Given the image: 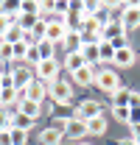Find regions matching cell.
<instances>
[{
    "instance_id": "cell-34",
    "label": "cell",
    "mask_w": 140,
    "mask_h": 145,
    "mask_svg": "<svg viewBox=\"0 0 140 145\" xmlns=\"http://www.w3.org/2000/svg\"><path fill=\"white\" fill-rule=\"evenodd\" d=\"M62 145H79V142H73V140H65V142H62Z\"/></svg>"
},
{
    "instance_id": "cell-36",
    "label": "cell",
    "mask_w": 140,
    "mask_h": 145,
    "mask_svg": "<svg viewBox=\"0 0 140 145\" xmlns=\"http://www.w3.org/2000/svg\"><path fill=\"white\" fill-rule=\"evenodd\" d=\"M137 59H140V53H137Z\"/></svg>"
},
{
    "instance_id": "cell-12",
    "label": "cell",
    "mask_w": 140,
    "mask_h": 145,
    "mask_svg": "<svg viewBox=\"0 0 140 145\" xmlns=\"http://www.w3.org/2000/svg\"><path fill=\"white\" fill-rule=\"evenodd\" d=\"M20 114H25V117H31V120H36L39 114H42V103H36V101H28V98H20Z\"/></svg>"
},
{
    "instance_id": "cell-17",
    "label": "cell",
    "mask_w": 140,
    "mask_h": 145,
    "mask_svg": "<svg viewBox=\"0 0 140 145\" xmlns=\"http://www.w3.org/2000/svg\"><path fill=\"white\" fill-rule=\"evenodd\" d=\"M87 134H90V137H101V134H106V117H104V114L92 117V120L87 123Z\"/></svg>"
},
{
    "instance_id": "cell-18",
    "label": "cell",
    "mask_w": 140,
    "mask_h": 145,
    "mask_svg": "<svg viewBox=\"0 0 140 145\" xmlns=\"http://www.w3.org/2000/svg\"><path fill=\"white\" fill-rule=\"evenodd\" d=\"M132 95H135V89L121 87V89L112 95V106H129V103H132Z\"/></svg>"
},
{
    "instance_id": "cell-25",
    "label": "cell",
    "mask_w": 140,
    "mask_h": 145,
    "mask_svg": "<svg viewBox=\"0 0 140 145\" xmlns=\"http://www.w3.org/2000/svg\"><path fill=\"white\" fill-rule=\"evenodd\" d=\"M36 22H39V17H36V14H20V20H17V25L22 28V31H25V34L34 28Z\"/></svg>"
},
{
    "instance_id": "cell-11",
    "label": "cell",
    "mask_w": 140,
    "mask_h": 145,
    "mask_svg": "<svg viewBox=\"0 0 140 145\" xmlns=\"http://www.w3.org/2000/svg\"><path fill=\"white\" fill-rule=\"evenodd\" d=\"M81 137H87V123H81V120L70 117V123H67V131H65V140H73V142H79Z\"/></svg>"
},
{
    "instance_id": "cell-16",
    "label": "cell",
    "mask_w": 140,
    "mask_h": 145,
    "mask_svg": "<svg viewBox=\"0 0 140 145\" xmlns=\"http://www.w3.org/2000/svg\"><path fill=\"white\" fill-rule=\"evenodd\" d=\"M112 61H115V48L106 39H101V45H98V64H112Z\"/></svg>"
},
{
    "instance_id": "cell-21",
    "label": "cell",
    "mask_w": 140,
    "mask_h": 145,
    "mask_svg": "<svg viewBox=\"0 0 140 145\" xmlns=\"http://www.w3.org/2000/svg\"><path fill=\"white\" fill-rule=\"evenodd\" d=\"M3 39H6L9 45H17V42H22V39H25V31H22L20 25H11V28L6 31V36H3Z\"/></svg>"
},
{
    "instance_id": "cell-2",
    "label": "cell",
    "mask_w": 140,
    "mask_h": 145,
    "mask_svg": "<svg viewBox=\"0 0 140 145\" xmlns=\"http://www.w3.org/2000/svg\"><path fill=\"white\" fill-rule=\"evenodd\" d=\"M95 87L106 95H115V92L121 89V78H118V70H112V67H104V70L95 72Z\"/></svg>"
},
{
    "instance_id": "cell-23",
    "label": "cell",
    "mask_w": 140,
    "mask_h": 145,
    "mask_svg": "<svg viewBox=\"0 0 140 145\" xmlns=\"http://www.w3.org/2000/svg\"><path fill=\"white\" fill-rule=\"evenodd\" d=\"M31 48H34V45H31V42H25V39L17 42V45H14V61H25V56H28Z\"/></svg>"
},
{
    "instance_id": "cell-31",
    "label": "cell",
    "mask_w": 140,
    "mask_h": 145,
    "mask_svg": "<svg viewBox=\"0 0 140 145\" xmlns=\"http://www.w3.org/2000/svg\"><path fill=\"white\" fill-rule=\"evenodd\" d=\"M132 140L140 142V126H132Z\"/></svg>"
},
{
    "instance_id": "cell-35",
    "label": "cell",
    "mask_w": 140,
    "mask_h": 145,
    "mask_svg": "<svg viewBox=\"0 0 140 145\" xmlns=\"http://www.w3.org/2000/svg\"><path fill=\"white\" fill-rule=\"evenodd\" d=\"M79 145H95V142H79Z\"/></svg>"
},
{
    "instance_id": "cell-29",
    "label": "cell",
    "mask_w": 140,
    "mask_h": 145,
    "mask_svg": "<svg viewBox=\"0 0 140 145\" xmlns=\"http://www.w3.org/2000/svg\"><path fill=\"white\" fill-rule=\"evenodd\" d=\"M9 128H11V117L0 109V131H9Z\"/></svg>"
},
{
    "instance_id": "cell-32",
    "label": "cell",
    "mask_w": 140,
    "mask_h": 145,
    "mask_svg": "<svg viewBox=\"0 0 140 145\" xmlns=\"http://www.w3.org/2000/svg\"><path fill=\"white\" fill-rule=\"evenodd\" d=\"M115 145H137V142H135L132 137H123V140H118V142H115Z\"/></svg>"
},
{
    "instance_id": "cell-27",
    "label": "cell",
    "mask_w": 140,
    "mask_h": 145,
    "mask_svg": "<svg viewBox=\"0 0 140 145\" xmlns=\"http://www.w3.org/2000/svg\"><path fill=\"white\" fill-rule=\"evenodd\" d=\"M20 14H36L39 17V0H22L20 3Z\"/></svg>"
},
{
    "instance_id": "cell-5",
    "label": "cell",
    "mask_w": 140,
    "mask_h": 145,
    "mask_svg": "<svg viewBox=\"0 0 140 145\" xmlns=\"http://www.w3.org/2000/svg\"><path fill=\"white\" fill-rule=\"evenodd\" d=\"M121 28L126 34L135 31V28H140V6L137 3H126V8H123V14H121Z\"/></svg>"
},
{
    "instance_id": "cell-28",
    "label": "cell",
    "mask_w": 140,
    "mask_h": 145,
    "mask_svg": "<svg viewBox=\"0 0 140 145\" xmlns=\"http://www.w3.org/2000/svg\"><path fill=\"white\" fill-rule=\"evenodd\" d=\"M67 123H70V117H51V128H56V131H67Z\"/></svg>"
},
{
    "instance_id": "cell-15",
    "label": "cell",
    "mask_w": 140,
    "mask_h": 145,
    "mask_svg": "<svg viewBox=\"0 0 140 145\" xmlns=\"http://www.w3.org/2000/svg\"><path fill=\"white\" fill-rule=\"evenodd\" d=\"M81 67H87V61H84V56H81V50L79 53H65V70L73 75L76 70H81Z\"/></svg>"
},
{
    "instance_id": "cell-24",
    "label": "cell",
    "mask_w": 140,
    "mask_h": 145,
    "mask_svg": "<svg viewBox=\"0 0 140 145\" xmlns=\"http://www.w3.org/2000/svg\"><path fill=\"white\" fill-rule=\"evenodd\" d=\"M112 117H115L118 123H126V126H129V117H132V109H129V106H112Z\"/></svg>"
},
{
    "instance_id": "cell-20",
    "label": "cell",
    "mask_w": 140,
    "mask_h": 145,
    "mask_svg": "<svg viewBox=\"0 0 140 145\" xmlns=\"http://www.w3.org/2000/svg\"><path fill=\"white\" fill-rule=\"evenodd\" d=\"M31 126H34V120H31V117H25V114H20V112H14V114H11V128L31 131Z\"/></svg>"
},
{
    "instance_id": "cell-7",
    "label": "cell",
    "mask_w": 140,
    "mask_h": 145,
    "mask_svg": "<svg viewBox=\"0 0 140 145\" xmlns=\"http://www.w3.org/2000/svg\"><path fill=\"white\" fill-rule=\"evenodd\" d=\"M11 81H14V89H20V92L34 81V75L28 72V64H25V61H17V67L11 70Z\"/></svg>"
},
{
    "instance_id": "cell-3",
    "label": "cell",
    "mask_w": 140,
    "mask_h": 145,
    "mask_svg": "<svg viewBox=\"0 0 140 145\" xmlns=\"http://www.w3.org/2000/svg\"><path fill=\"white\" fill-rule=\"evenodd\" d=\"M59 70H62V64L56 59H45L34 67V78L45 81V84H53V81H59Z\"/></svg>"
},
{
    "instance_id": "cell-10",
    "label": "cell",
    "mask_w": 140,
    "mask_h": 145,
    "mask_svg": "<svg viewBox=\"0 0 140 145\" xmlns=\"http://www.w3.org/2000/svg\"><path fill=\"white\" fill-rule=\"evenodd\" d=\"M95 67H81V70H76L73 72V84H76V87H92V84H95Z\"/></svg>"
},
{
    "instance_id": "cell-30",
    "label": "cell",
    "mask_w": 140,
    "mask_h": 145,
    "mask_svg": "<svg viewBox=\"0 0 140 145\" xmlns=\"http://www.w3.org/2000/svg\"><path fill=\"white\" fill-rule=\"evenodd\" d=\"M9 28H11V20L6 17V14H0V39L6 36V31H9Z\"/></svg>"
},
{
    "instance_id": "cell-4",
    "label": "cell",
    "mask_w": 140,
    "mask_h": 145,
    "mask_svg": "<svg viewBox=\"0 0 140 145\" xmlns=\"http://www.w3.org/2000/svg\"><path fill=\"white\" fill-rule=\"evenodd\" d=\"M98 114H104V112H101V103H98L95 98L81 101V103L76 106V112H73V117H76V120H81V123H90V120H92V117H98Z\"/></svg>"
},
{
    "instance_id": "cell-22",
    "label": "cell",
    "mask_w": 140,
    "mask_h": 145,
    "mask_svg": "<svg viewBox=\"0 0 140 145\" xmlns=\"http://www.w3.org/2000/svg\"><path fill=\"white\" fill-rule=\"evenodd\" d=\"M9 142L11 145H25L28 142V131H22V128H9Z\"/></svg>"
},
{
    "instance_id": "cell-6",
    "label": "cell",
    "mask_w": 140,
    "mask_h": 145,
    "mask_svg": "<svg viewBox=\"0 0 140 145\" xmlns=\"http://www.w3.org/2000/svg\"><path fill=\"white\" fill-rule=\"evenodd\" d=\"M20 95H22V98H28V101H36V103H42V101L48 98V84H45V81H39V78H34V81H31L25 89L20 92Z\"/></svg>"
},
{
    "instance_id": "cell-13",
    "label": "cell",
    "mask_w": 140,
    "mask_h": 145,
    "mask_svg": "<svg viewBox=\"0 0 140 145\" xmlns=\"http://www.w3.org/2000/svg\"><path fill=\"white\" fill-rule=\"evenodd\" d=\"M39 142H42V145H62V142H65V134L48 126V128L39 131Z\"/></svg>"
},
{
    "instance_id": "cell-8",
    "label": "cell",
    "mask_w": 140,
    "mask_h": 145,
    "mask_svg": "<svg viewBox=\"0 0 140 145\" xmlns=\"http://www.w3.org/2000/svg\"><path fill=\"white\" fill-rule=\"evenodd\" d=\"M135 61H137V50L129 45V48H123V50L115 53V61H112V64H115V67H121V70H126V67H132Z\"/></svg>"
},
{
    "instance_id": "cell-19",
    "label": "cell",
    "mask_w": 140,
    "mask_h": 145,
    "mask_svg": "<svg viewBox=\"0 0 140 145\" xmlns=\"http://www.w3.org/2000/svg\"><path fill=\"white\" fill-rule=\"evenodd\" d=\"M34 48H36V53L42 56V61H45V59H56V56H53V48H56V45H53V42H48V39H39Z\"/></svg>"
},
{
    "instance_id": "cell-1",
    "label": "cell",
    "mask_w": 140,
    "mask_h": 145,
    "mask_svg": "<svg viewBox=\"0 0 140 145\" xmlns=\"http://www.w3.org/2000/svg\"><path fill=\"white\" fill-rule=\"evenodd\" d=\"M48 98H51L53 103H59V106H70L73 103V84L65 81V78L48 84Z\"/></svg>"
},
{
    "instance_id": "cell-14",
    "label": "cell",
    "mask_w": 140,
    "mask_h": 145,
    "mask_svg": "<svg viewBox=\"0 0 140 145\" xmlns=\"http://www.w3.org/2000/svg\"><path fill=\"white\" fill-rule=\"evenodd\" d=\"M62 48H65L67 53H79V50H81V31H73V28H70L67 36H65V42H62Z\"/></svg>"
},
{
    "instance_id": "cell-37",
    "label": "cell",
    "mask_w": 140,
    "mask_h": 145,
    "mask_svg": "<svg viewBox=\"0 0 140 145\" xmlns=\"http://www.w3.org/2000/svg\"><path fill=\"white\" fill-rule=\"evenodd\" d=\"M137 145H140V142H137Z\"/></svg>"
},
{
    "instance_id": "cell-33",
    "label": "cell",
    "mask_w": 140,
    "mask_h": 145,
    "mask_svg": "<svg viewBox=\"0 0 140 145\" xmlns=\"http://www.w3.org/2000/svg\"><path fill=\"white\" fill-rule=\"evenodd\" d=\"M0 145H11L9 142V131H0Z\"/></svg>"
},
{
    "instance_id": "cell-26",
    "label": "cell",
    "mask_w": 140,
    "mask_h": 145,
    "mask_svg": "<svg viewBox=\"0 0 140 145\" xmlns=\"http://www.w3.org/2000/svg\"><path fill=\"white\" fill-rule=\"evenodd\" d=\"M0 61H14V45H9L6 39H0Z\"/></svg>"
},
{
    "instance_id": "cell-9",
    "label": "cell",
    "mask_w": 140,
    "mask_h": 145,
    "mask_svg": "<svg viewBox=\"0 0 140 145\" xmlns=\"http://www.w3.org/2000/svg\"><path fill=\"white\" fill-rule=\"evenodd\" d=\"M67 25H59V22H48V28H45V39L53 42V45H62L65 42V36H67Z\"/></svg>"
}]
</instances>
